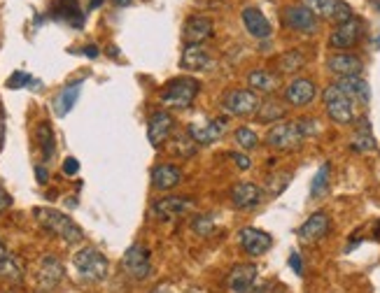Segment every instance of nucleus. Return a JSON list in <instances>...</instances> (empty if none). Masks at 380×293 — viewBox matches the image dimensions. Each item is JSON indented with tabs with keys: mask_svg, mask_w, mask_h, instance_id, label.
I'll list each match as a JSON object with an SVG mask.
<instances>
[{
	"mask_svg": "<svg viewBox=\"0 0 380 293\" xmlns=\"http://www.w3.org/2000/svg\"><path fill=\"white\" fill-rule=\"evenodd\" d=\"M78 170H80L78 158H73V156L65 158V161H63V172H65V175H70V177H73V175H78Z\"/></svg>",
	"mask_w": 380,
	"mask_h": 293,
	"instance_id": "nucleus-42",
	"label": "nucleus"
},
{
	"mask_svg": "<svg viewBox=\"0 0 380 293\" xmlns=\"http://www.w3.org/2000/svg\"><path fill=\"white\" fill-rule=\"evenodd\" d=\"M82 54H84V56H89V58H96V56H98V47H96V45L84 47V49H82Z\"/></svg>",
	"mask_w": 380,
	"mask_h": 293,
	"instance_id": "nucleus-47",
	"label": "nucleus"
},
{
	"mask_svg": "<svg viewBox=\"0 0 380 293\" xmlns=\"http://www.w3.org/2000/svg\"><path fill=\"white\" fill-rule=\"evenodd\" d=\"M149 293H177L173 287H168V284H159V287H154Z\"/></svg>",
	"mask_w": 380,
	"mask_h": 293,
	"instance_id": "nucleus-46",
	"label": "nucleus"
},
{
	"mask_svg": "<svg viewBox=\"0 0 380 293\" xmlns=\"http://www.w3.org/2000/svg\"><path fill=\"white\" fill-rule=\"evenodd\" d=\"M171 138H173V140H171V152H173L175 156L189 158V156L196 154L199 145L191 140L189 133H177V136H171Z\"/></svg>",
	"mask_w": 380,
	"mask_h": 293,
	"instance_id": "nucleus-31",
	"label": "nucleus"
},
{
	"mask_svg": "<svg viewBox=\"0 0 380 293\" xmlns=\"http://www.w3.org/2000/svg\"><path fill=\"white\" fill-rule=\"evenodd\" d=\"M329 231H332V219H329V214L327 212H315L301 223L299 240L303 242V245H315V242L327 238Z\"/></svg>",
	"mask_w": 380,
	"mask_h": 293,
	"instance_id": "nucleus-16",
	"label": "nucleus"
},
{
	"mask_svg": "<svg viewBox=\"0 0 380 293\" xmlns=\"http://www.w3.org/2000/svg\"><path fill=\"white\" fill-rule=\"evenodd\" d=\"M10 205H12V198H10V194H7V191H5L3 187H0V214H3L5 209L10 207Z\"/></svg>",
	"mask_w": 380,
	"mask_h": 293,
	"instance_id": "nucleus-44",
	"label": "nucleus"
},
{
	"mask_svg": "<svg viewBox=\"0 0 380 293\" xmlns=\"http://www.w3.org/2000/svg\"><path fill=\"white\" fill-rule=\"evenodd\" d=\"M112 3L117 7H129V5H133V0H112Z\"/></svg>",
	"mask_w": 380,
	"mask_h": 293,
	"instance_id": "nucleus-48",
	"label": "nucleus"
},
{
	"mask_svg": "<svg viewBox=\"0 0 380 293\" xmlns=\"http://www.w3.org/2000/svg\"><path fill=\"white\" fill-rule=\"evenodd\" d=\"M73 265L78 275L89 284H98L107 277V258L96 247H84L73 256Z\"/></svg>",
	"mask_w": 380,
	"mask_h": 293,
	"instance_id": "nucleus-2",
	"label": "nucleus"
},
{
	"mask_svg": "<svg viewBox=\"0 0 380 293\" xmlns=\"http://www.w3.org/2000/svg\"><path fill=\"white\" fill-rule=\"evenodd\" d=\"M248 87L250 91H255V94H275L278 89H280V77L273 74L271 70H264V68H257L248 74Z\"/></svg>",
	"mask_w": 380,
	"mask_h": 293,
	"instance_id": "nucleus-24",
	"label": "nucleus"
},
{
	"mask_svg": "<svg viewBox=\"0 0 380 293\" xmlns=\"http://www.w3.org/2000/svg\"><path fill=\"white\" fill-rule=\"evenodd\" d=\"M63 275H65V267L63 263L58 261L56 256H42L40 258V263H38V275H36V280H38V287L40 291H54L58 284L63 282Z\"/></svg>",
	"mask_w": 380,
	"mask_h": 293,
	"instance_id": "nucleus-11",
	"label": "nucleus"
},
{
	"mask_svg": "<svg viewBox=\"0 0 380 293\" xmlns=\"http://www.w3.org/2000/svg\"><path fill=\"white\" fill-rule=\"evenodd\" d=\"M315 96H317V87H315V82L308 77L292 79L285 89V103L292 107H306L315 100Z\"/></svg>",
	"mask_w": 380,
	"mask_h": 293,
	"instance_id": "nucleus-15",
	"label": "nucleus"
},
{
	"mask_svg": "<svg viewBox=\"0 0 380 293\" xmlns=\"http://www.w3.org/2000/svg\"><path fill=\"white\" fill-rule=\"evenodd\" d=\"M236 240H238L241 249L248 256H264L268 249L273 247V238L268 236L266 231L255 228V226H245L238 233H236Z\"/></svg>",
	"mask_w": 380,
	"mask_h": 293,
	"instance_id": "nucleus-9",
	"label": "nucleus"
},
{
	"mask_svg": "<svg viewBox=\"0 0 380 293\" xmlns=\"http://www.w3.org/2000/svg\"><path fill=\"white\" fill-rule=\"evenodd\" d=\"M285 114H287V107L283 103H278V100H264V103H259L255 112L259 123H273V126L280 119H285Z\"/></svg>",
	"mask_w": 380,
	"mask_h": 293,
	"instance_id": "nucleus-28",
	"label": "nucleus"
},
{
	"mask_svg": "<svg viewBox=\"0 0 380 293\" xmlns=\"http://www.w3.org/2000/svg\"><path fill=\"white\" fill-rule=\"evenodd\" d=\"M199 89H201V84H199V79H194V77L171 79L164 87L162 103L166 107H171V110H187V107H191L194 98L199 96Z\"/></svg>",
	"mask_w": 380,
	"mask_h": 293,
	"instance_id": "nucleus-3",
	"label": "nucleus"
},
{
	"mask_svg": "<svg viewBox=\"0 0 380 293\" xmlns=\"http://www.w3.org/2000/svg\"><path fill=\"white\" fill-rule=\"evenodd\" d=\"M376 240H380V221H378V226H376Z\"/></svg>",
	"mask_w": 380,
	"mask_h": 293,
	"instance_id": "nucleus-53",
	"label": "nucleus"
},
{
	"mask_svg": "<svg viewBox=\"0 0 380 293\" xmlns=\"http://www.w3.org/2000/svg\"><path fill=\"white\" fill-rule=\"evenodd\" d=\"M36 177H38V182H40V184H47V179H49V172H47L42 165H38V167H36Z\"/></svg>",
	"mask_w": 380,
	"mask_h": 293,
	"instance_id": "nucleus-45",
	"label": "nucleus"
},
{
	"mask_svg": "<svg viewBox=\"0 0 380 293\" xmlns=\"http://www.w3.org/2000/svg\"><path fill=\"white\" fill-rule=\"evenodd\" d=\"M7 256H10V254H7V249H5V245H3V242H0V261H5V258Z\"/></svg>",
	"mask_w": 380,
	"mask_h": 293,
	"instance_id": "nucleus-49",
	"label": "nucleus"
},
{
	"mask_svg": "<svg viewBox=\"0 0 380 293\" xmlns=\"http://www.w3.org/2000/svg\"><path fill=\"white\" fill-rule=\"evenodd\" d=\"M285 26L303 33V35H312L317 31V16L312 14L306 5H290L285 7Z\"/></svg>",
	"mask_w": 380,
	"mask_h": 293,
	"instance_id": "nucleus-13",
	"label": "nucleus"
},
{
	"mask_svg": "<svg viewBox=\"0 0 380 293\" xmlns=\"http://www.w3.org/2000/svg\"><path fill=\"white\" fill-rule=\"evenodd\" d=\"M297 123H299V128H301V133H303V138L317 136V133H320V123H317V119H308V116H303V119H299Z\"/></svg>",
	"mask_w": 380,
	"mask_h": 293,
	"instance_id": "nucleus-39",
	"label": "nucleus"
},
{
	"mask_svg": "<svg viewBox=\"0 0 380 293\" xmlns=\"http://www.w3.org/2000/svg\"><path fill=\"white\" fill-rule=\"evenodd\" d=\"M124 272L129 275L131 280L142 282L152 275V258H149V249L145 245H131L124 251L122 258Z\"/></svg>",
	"mask_w": 380,
	"mask_h": 293,
	"instance_id": "nucleus-7",
	"label": "nucleus"
},
{
	"mask_svg": "<svg viewBox=\"0 0 380 293\" xmlns=\"http://www.w3.org/2000/svg\"><path fill=\"white\" fill-rule=\"evenodd\" d=\"M303 65H306V58L299 52V49H290L280 56L278 61V72H299Z\"/></svg>",
	"mask_w": 380,
	"mask_h": 293,
	"instance_id": "nucleus-32",
	"label": "nucleus"
},
{
	"mask_svg": "<svg viewBox=\"0 0 380 293\" xmlns=\"http://www.w3.org/2000/svg\"><path fill=\"white\" fill-rule=\"evenodd\" d=\"M80 94H82V82H73V84H68V87H63L61 94L56 96V103H54L56 116H65V114H68L73 107H75V103H78Z\"/></svg>",
	"mask_w": 380,
	"mask_h": 293,
	"instance_id": "nucleus-27",
	"label": "nucleus"
},
{
	"mask_svg": "<svg viewBox=\"0 0 380 293\" xmlns=\"http://www.w3.org/2000/svg\"><path fill=\"white\" fill-rule=\"evenodd\" d=\"M261 200H264V191L252 182H238L231 189V203L236 209H243V212L259 207Z\"/></svg>",
	"mask_w": 380,
	"mask_h": 293,
	"instance_id": "nucleus-19",
	"label": "nucleus"
},
{
	"mask_svg": "<svg viewBox=\"0 0 380 293\" xmlns=\"http://www.w3.org/2000/svg\"><path fill=\"white\" fill-rule=\"evenodd\" d=\"M290 267L297 275H303V261H301V256L297 254V251H292L290 254Z\"/></svg>",
	"mask_w": 380,
	"mask_h": 293,
	"instance_id": "nucleus-43",
	"label": "nucleus"
},
{
	"mask_svg": "<svg viewBox=\"0 0 380 293\" xmlns=\"http://www.w3.org/2000/svg\"><path fill=\"white\" fill-rule=\"evenodd\" d=\"M191 209V198L187 196H166V198H159L154 200V205H152V212H154L157 219L162 221H175L184 216Z\"/></svg>",
	"mask_w": 380,
	"mask_h": 293,
	"instance_id": "nucleus-12",
	"label": "nucleus"
},
{
	"mask_svg": "<svg viewBox=\"0 0 380 293\" xmlns=\"http://www.w3.org/2000/svg\"><path fill=\"white\" fill-rule=\"evenodd\" d=\"M364 35V26L359 19H350L345 23H339L334 33L329 35V47L332 49H352Z\"/></svg>",
	"mask_w": 380,
	"mask_h": 293,
	"instance_id": "nucleus-17",
	"label": "nucleus"
},
{
	"mask_svg": "<svg viewBox=\"0 0 380 293\" xmlns=\"http://www.w3.org/2000/svg\"><path fill=\"white\" fill-rule=\"evenodd\" d=\"M329 172H332L329 163L320 165V170H317L315 177H312V184H310V196H312V198L324 196V191L329 189Z\"/></svg>",
	"mask_w": 380,
	"mask_h": 293,
	"instance_id": "nucleus-34",
	"label": "nucleus"
},
{
	"mask_svg": "<svg viewBox=\"0 0 380 293\" xmlns=\"http://www.w3.org/2000/svg\"><path fill=\"white\" fill-rule=\"evenodd\" d=\"M327 70L336 77H361L364 72V61L357 54H332L327 58Z\"/></svg>",
	"mask_w": 380,
	"mask_h": 293,
	"instance_id": "nucleus-14",
	"label": "nucleus"
},
{
	"mask_svg": "<svg viewBox=\"0 0 380 293\" xmlns=\"http://www.w3.org/2000/svg\"><path fill=\"white\" fill-rule=\"evenodd\" d=\"M173 128H175V119L171 112L166 110H159L149 116V123H147V138L154 147H162L164 142L171 140L173 136Z\"/></svg>",
	"mask_w": 380,
	"mask_h": 293,
	"instance_id": "nucleus-18",
	"label": "nucleus"
},
{
	"mask_svg": "<svg viewBox=\"0 0 380 293\" xmlns=\"http://www.w3.org/2000/svg\"><path fill=\"white\" fill-rule=\"evenodd\" d=\"M215 26H213V19H208V16H189L187 21H184V28H182V38L187 45H204L206 40L213 38Z\"/></svg>",
	"mask_w": 380,
	"mask_h": 293,
	"instance_id": "nucleus-20",
	"label": "nucleus"
},
{
	"mask_svg": "<svg viewBox=\"0 0 380 293\" xmlns=\"http://www.w3.org/2000/svg\"><path fill=\"white\" fill-rule=\"evenodd\" d=\"M350 147L354 149V152H374V149L378 147L374 133H371V128H369V121L359 123L357 133H354L352 140H350Z\"/></svg>",
	"mask_w": 380,
	"mask_h": 293,
	"instance_id": "nucleus-30",
	"label": "nucleus"
},
{
	"mask_svg": "<svg viewBox=\"0 0 380 293\" xmlns=\"http://www.w3.org/2000/svg\"><path fill=\"white\" fill-rule=\"evenodd\" d=\"M33 216H36L42 228L49 231L56 238H61L63 242H68V245H78V242H82V238H84L80 226L75 223L68 214H63L61 209L36 207V209H33Z\"/></svg>",
	"mask_w": 380,
	"mask_h": 293,
	"instance_id": "nucleus-1",
	"label": "nucleus"
},
{
	"mask_svg": "<svg viewBox=\"0 0 380 293\" xmlns=\"http://www.w3.org/2000/svg\"><path fill=\"white\" fill-rule=\"evenodd\" d=\"M210 63V54L204 45H184L182 56H180V65L182 70H204Z\"/></svg>",
	"mask_w": 380,
	"mask_h": 293,
	"instance_id": "nucleus-26",
	"label": "nucleus"
},
{
	"mask_svg": "<svg viewBox=\"0 0 380 293\" xmlns=\"http://www.w3.org/2000/svg\"><path fill=\"white\" fill-rule=\"evenodd\" d=\"M3 140H5V121L0 119V145H3Z\"/></svg>",
	"mask_w": 380,
	"mask_h": 293,
	"instance_id": "nucleus-50",
	"label": "nucleus"
},
{
	"mask_svg": "<svg viewBox=\"0 0 380 293\" xmlns=\"http://www.w3.org/2000/svg\"><path fill=\"white\" fill-rule=\"evenodd\" d=\"M243 23H245V28H248V33L252 38H257V40H268L271 38V21L266 19L264 12L257 10V7H245L243 10Z\"/></svg>",
	"mask_w": 380,
	"mask_h": 293,
	"instance_id": "nucleus-22",
	"label": "nucleus"
},
{
	"mask_svg": "<svg viewBox=\"0 0 380 293\" xmlns=\"http://www.w3.org/2000/svg\"><path fill=\"white\" fill-rule=\"evenodd\" d=\"M259 280V267L255 263H238L226 275V289L231 293H252Z\"/></svg>",
	"mask_w": 380,
	"mask_h": 293,
	"instance_id": "nucleus-10",
	"label": "nucleus"
},
{
	"mask_svg": "<svg viewBox=\"0 0 380 293\" xmlns=\"http://www.w3.org/2000/svg\"><path fill=\"white\" fill-rule=\"evenodd\" d=\"M233 140H236V145H238L243 152H252V149H257L259 147V138H257V133L248 128V126H243V128H238L233 133Z\"/></svg>",
	"mask_w": 380,
	"mask_h": 293,
	"instance_id": "nucleus-35",
	"label": "nucleus"
},
{
	"mask_svg": "<svg viewBox=\"0 0 380 293\" xmlns=\"http://www.w3.org/2000/svg\"><path fill=\"white\" fill-rule=\"evenodd\" d=\"M31 74L28 72H21V70H16L10 79H7V89H23L26 84H31Z\"/></svg>",
	"mask_w": 380,
	"mask_h": 293,
	"instance_id": "nucleus-38",
	"label": "nucleus"
},
{
	"mask_svg": "<svg viewBox=\"0 0 380 293\" xmlns=\"http://www.w3.org/2000/svg\"><path fill=\"white\" fill-rule=\"evenodd\" d=\"M58 12H61L63 19H65V21H70L73 26H82L84 14L80 12L78 0H61V3H58Z\"/></svg>",
	"mask_w": 380,
	"mask_h": 293,
	"instance_id": "nucleus-36",
	"label": "nucleus"
},
{
	"mask_svg": "<svg viewBox=\"0 0 380 293\" xmlns=\"http://www.w3.org/2000/svg\"><path fill=\"white\" fill-rule=\"evenodd\" d=\"M194 231H196L199 236H208V233L213 231V219H210V216H196V221H194Z\"/></svg>",
	"mask_w": 380,
	"mask_h": 293,
	"instance_id": "nucleus-40",
	"label": "nucleus"
},
{
	"mask_svg": "<svg viewBox=\"0 0 380 293\" xmlns=\"http://www.w3.org/2000/svg\"><path fill=\"white\" fill-rule=\"evenodd\" d=\"M303 5H306L317 19L334 21L336 26L354 19L352 7L345 3V0H303Z\"/></svg>",
	"mask_w": 380,
	"mask_h": 293,
	"instance_id": "nucleus-6",
	"label": "nucleus"
},
{
	"mask_svg": "<svg viewBox=\"0 0 380 293\" xmlns=\"http://www.w3.org/2000/svg\"><path fill=\"white\" fill-rule=\"evenodd\" d=\"M371 3H374V7L380 12V0H371Z\"/></svg>",
	"mask_w": 380,
	"mask_h": 293,
	"instance_id": "nucleus-52",
	"label": "nucleus"
},
{
	"mask_svg": "<svg viewBox=\"0 0 380 293\" xmlns=\"http://www.w3.org/2000/svg\"><path fill=\"white\" fill-rule=\"evenodd\" d=\"M7 293H12V291H7Z\"/></svg>",
	"mask_w": 380,
	"mask_h": 293,
	"instance_id": "nucleus-54",
	"label": "nucleus"
},
{
	"mask_svg": "<svg viewBox=\"0 0 380 293\" xmlns=\"http://www.w3.org/2000/svg\"><path fill=\"white\" fill-rule=\"evenodd\" d=\"M336 87H339L348 98H352L354 103L366 105L369 100H371L369 82H366V79H361V77H341L339 82H336Z\"/></svg>",
	"mask_w": 380,
	"mask_h": 293,
	"instance_id": "nucleus-25",
	"label": "nucleus"
},
{
	"mask_svg": "<svg viewBox=\"0 0 380 293\" xmlns=\"http://www.w3.org/2000/svg\"><path fill=\"white\" fill-rule=\"evenodd\" d=\"M0 280L10 282V284H21L23 282V272L19 263H16V258L7 256L5 261H0Z\"/></svg>",
	"mask_w": 380,
	"mask_h": 293,
	"instance_id": "nucleus-33",
	"label": "nucleus"
},
{
	"mask_svg": "<svg viewBox=\"0 0 380 293\" xmlns=\"http://www.w3.org/2000/svg\"><path fill=\"white\" fill-rule=\"evenodd\" d=\"M229 158L236 163V167H238V170H250V167H252L250 156H248V154H243V152H231Z\"/></svg>",
	"mask_w": 380,
	"mask_h": 293,
	"instance_id": "nucleus-41",
	"label": "nucleus"
},
{
	"mask_svg": "<svg viewBox=\"0 0 380 293\" xmlns=\"http://www.w3.org/2000/svg\"><path fill=\"white\" fill-rule=\"evenodd\" d=\"M322 100H324V110H327V116L332 119L334 123H341V126H348L354 121V116H357V103H354L352 98H348L343 94V91L336 87V84H329L322 94Z\"/></svg>",
	"mask_w": 380,
	"mask_h": 293,
	"instance_id": "nucleus-4",
	"label": "nucleus"
},
{
	"mask_svg": "<svg viewBox=\"0 0 380 293\" xmlns=\"http://www.w3.org/2000/svg\"><path fill=\"white\" fill-rule=\"evenodd\" d=\"M292 182V175L290 172H278L273 175L271 179H268V194L271 196H280L283 191L287 189V184Z\"/></svg>",
	"mask_w": 380,
	"mask_h": 293,
	"instance_id": "nucleus-37",
	"label": "nucleus"
},
{
	"mask_svg": "<svg viewBox=\"0 0 380 293\" xmlns=\"http://www.w3.org/2000/svg\"><path fill=\"white\" fill-rule=\"evenodd\" d=\"M36 138H38V145H40L42 158H45V161H49V158H52L54 152H56V140H54L52 126H49L47 121H42V123L38 126V131H36Z\"/></svg>",
	"mask_w": 380,
	"mask_h": 293,
	"instance_id": "nucleus-29",
	"label": "nucleus"
},
{
	"mask_svg": "<svg viewBox=\"0 0 380 293\" xmlns=\"http://www.w3.org/2000/svg\"><path fill=\"white\" fill-rule=\"evenodd\" d=\"M303 133L297 121H280L266 133V145L278 152H297L303 145Z\"/></svg>",
	"mask_w": 380,
	"mask_h": 293,
	"instance_id": "nucleus-5",
	"label": "nucleus"
},
{
	"mask_svg": "<svg viewBox=\"0 0 380 293\" xmlns=\"http://www.w3.org/2000/svg\"><path fill=\"white\" fill-rule=\"evenodd\" d=\"M180 182H182V170L177 165L164 163V165H157L154 170H152V187H154L157 191H171Z\"/></svg>",
	"mask_w": 380,
	"mask_h": 293,
	"instance_id": "nucleus-23",
	"label": "nucleus"
},
{
	"mask_svg": "<svg viewBox=\"0 0 380 293\" xmlns=\"http://www.w3.org/2000/svg\"><path fill=\"white\" fill-rule=\"evenodd\" d=\"M103 3V0H91V5H89V10H96V7Z\"/></svg>",
	"mask_w": 380,
	"mask_h": 293,
	"instance_id": "nucleus-51",
	"label": "nucleus"
},
{
	"mask_svg": "<svg viewBox=\"0 0 380 293\" xmlns=\"http://www.w3.org/2000/svg\"><path fill=\"white\" fill-rule=\"evenodd\" d=\"M187 133L196 145H213L215 140H219L226 133V119H210L208 123H189Z\"/></svg>",
	"mask_w": 380,
	"mask_h": 293,
	"instance_id": "nucleus-21",
	"label": "nucleus"
},
{
	"mask_svg": "<svg viewBox=\"0 0 380 293\" xmlns=\"http://www.w3.org/2000/svg\"><path fill=\"white\" fill-rule=\"evenodd\" d=\"M259 103H261L259 96L255 94V91H250V89H231V91H226L224 98H222V107L231 116H250V114H255Z\"/></svg>",
	"mask_w": 380,
	"mask_h": 293,
	"instance_id": "nucleus-8",
	"label": "nucleus"
}]
</instances>
